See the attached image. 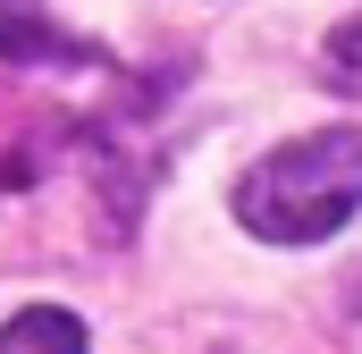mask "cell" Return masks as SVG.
<instances>
[{"mask_svg": "<svg viewBox=\"0 0 362 354\" xmlns=\"http://www.w3.org/2000/svg\"><path fill=\"white\" fill-rule=\"evenodd\" d=\"M0 354H85V321L59 312V304H25L0 329Z\"/></svg>", "mask_w": 362, "mask_h": 354, "instance_id": "obj_2", "label": "cell"}, {"mask_svg": "<svg viewBox=\"0 0 362 354\" xmlns=\"http://www.w3.org/2000/svg\"><path fill=\"white\" fill-rule=\"evenodd\" d=\"M362 211V127H320L236 177V228L262 245H320Z\"/></svg>", "mask_w": 362, "mask_h": 354, "instance_id": "obj_1", "label": "cell"}, {"mask_svg": "<svg viewBox=\"0 0 362 354\" xmlns=\"http://www.w3.org/2000/svg\"><path fill=\"white\" fill-rule=\"evenodd\" d=\"M329 59H337V68H362V17H346V25L329 34Z\"/></svg>", "mask_w": 362, "mask_h": 354, "instance_id": "obj_3", "label": "cell"}, {"mask_svg": "<svg viewBox=\"0 0 362 354\" xmlns=\"http://www.w3.org/2000/svg\"><path fill=\"white\" fill-rule=\"evenodd\" d=\"M346 312H362V262H354V278H346Z\"/></svg>", "mask_w": 362, "mask_h": 354, "instance_id": "obj_4", "label": "cell"}]
</instances>
